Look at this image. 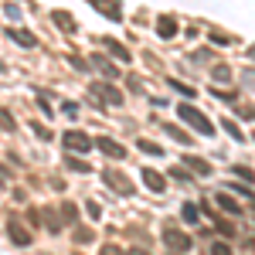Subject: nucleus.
<instances>
[{"mask_svg": "<svg viewBox=\"0 0 255 255\" xmlns=\"http://www.w3.org/2000/svg\"><path fill=\"white\" fill-rule=\"evenodd\" d=\"M177 113H180V119H187V123H191L194 129H201L204 136H211V133H215V126H211V123L204 119V113H197L194 106H187V102H184V106H180Z\"/></svg>", "mask_w": 255, "mask_h": 255, "instance_id": "nucleus-1", "label": "nucleus"}, {"mask_svg": "<svg viewBox=\"0 0 255 255\" xmlns=\"http://www.w3.org/2000/svg\"><path fill=\"white\" fill-rule=\"evenodd\" d=\"M61 143H65L72 153H89V150H92V139L85 136V133H79V129H68V133L61 136Z\"/></svg>", "mask_w": 255, "mask_h": 255, "instance_id": "nucleus-2", "label": "nucleus"}, {"mask_svg": "<svg viewBox=\"0 0 255 255\" xmlns=\"http://www.w3.org/2000/svg\"><path fill=\"white\" fill-rule=\"evenodd\" d=\"M163 238H167V245H170V249H177V252H187V249H191V238L184 235V232H177V228H167V232H163Z\"/></svg>", "mask_w": 255, "mask_h": 255, "instance_id": "nucleus-3", "label": "nucleus"}, {"mask_svg": "<svg viewBox=\"0 0 255 255\" xmlns=\"http://www.w3.org/2000/svg\"><path fill=\"white\" fill-rule=\"evenodd\" d=\"M7 235H10L14 245H31V232H24L20 221H7Z\"/></svg>", "mask_w": 255, "mask_h": 255, "instance_id": "nucleus-4", "label": "nucleus"}, {"mask_svg": "<svg viewBox=\"0 0 255 255\" xmlns=\"http://www.w3.org/2000/svg\"><path fill=\"white\" fill-rule=\"evenodd\" d=\"M92 92H96L102 102H109V106H119L123 99H119V92L113 89V85H92Z\"/></svg>", "mask_w": 255, "mask_h": 255, "instance_id": "nucleus-5", "label": "nucleus"}, {"mask_svg": "<svg viewBox=\"0 0 255 255\" xmlns=\"http://www.w3.org/2000/svg\"><path fill=\"white\" fill-rule=\"evenodd\" d=\"M143 184H146V187H150V191H163V187H167V180H163V177L157 174V170H150V167H146V170H143Z\"/></svg>", "mask_w": 255, "mask_h": 255, "instance_id": "nucleus-6", "label": "nucleus"}, {"mask_svg": "<svg viewBox=\"0 0 255 255\" xmlns=\"http://www.w3.org/2000/svg\"><path fill=\"white\" fill-rule=\"evenodd\" d=\"M157 31H160V38H174V34H177V20L174 17H160L157 20Z\"/></svg>", "mask_w": 255, "mask_h": 255, "instance_id": "nucleus-7", "label": "nucleus"}, {"mask_svg": "<svg viewBox=\"0 0 255 255\" xmlns=\"http://www.w3.org/2000/svg\"><path fill=\"white\" fill-rule=\"evenodd\" d=\"M96 146L102 150V153H109V157H119V160H123V146H116L113 139H106V136H102V139L96 143Z\"/></svg>", "mask_w": 255, "mask_h": 255, "instance_id": "nucleus-8", "label": "nucleus"}, {"mask_svg": "<svg viewBox=\"0 0 255 255\" xmlns=\"http://www.w3.org/2000/svg\"><path fill=\"white\" fill-rule=\"evenodd\" d=\"M215 201H218V208H221V211H228V215H238V204H235V201H232L228 194H218Z\"/></svg>", "mask_w": 255, "mask_h": 255, "instance_id": "nucleus-9", "label": "nucleus"}, {"mask_svg": "<svg viewBox=\"0 0 255 255\" xmlns=\"http://www.w3.org/2000/svg\"><path fill=\"white\" fill-rule=\"evenodd\" d=\"M106 180H109V187H119L123 194H129L133 187H129V180H123V177H116V174H106Z\"/></svg>", "mask_w": 255, "mask_h": 255, "instance_id": "nucleus-10", "label": "nucleus"}, {"mask_svg": "<svg viewBox=\"0 0 255 255\" xmlns=\"http://www.w3.org/2000/svg\"><path fill=\"white\" fill-rule=\"evenodd\" d=\"M187 167H191V170H197L201 177H208V174H211V167H208L204 160H197V157H187Z\"/></svg>", "mask_w": 255, "mask_h": 255, "instance_id": "nucleus-11", "label": "nucleus"}, {"mask_svg": "<svg viewBox=\"0 0 255 255\" xmlns=\"http://www.w3.org/2000/svg\"><path fill=\"white\" fill-rule=\"evenodd\" d=\"M106 48H109V51H113L119 61H129V51H126L123 44H116V41H106Z\"/></svg>", "mask_w": 255, "mask_h": 255, "instance_id": "nucleus-12", "label": "nucleus"}, {"mask_svg": "<svg viewBox=\"0 0 255 255\" xmlns=\"http://www.w3.org/2000/svg\"><path fill=\"white\" fill-rule=\"evenodd\" d=\"M180 215H184V221H191V225H194L197 218H201V211H197L194 204H184V211H180Z\"/></svg>", "mask_w": 255, "mask_h": 255, "instance_id": "nucleus-13", "label": "nucleus"}, {"mask_svg": "<svg viewBox=\"0 0 255 255\" xmlns=\"http://www.w3.org/2000/svg\"><path fill=\"white\" fill-rule=\"evenodd\" d=\"M14 41H17L20 48H34V38H31L27 31H17V34H14Z\"/></svg>", "mask_w": 255, "mask_h": 255, "instance_id": "nucleus-14", "label": "nucleus"}, {"mask_svg": "<svg viewBox=\"0 0 255 255\" xmlns=\"http://www.w3.org/2000/svg\"><path fill=\"white\" fill-rule=\"evenodd\" d=\"M65 163H68L72 170H79V174H89V167H85L82 160H75V157H68V160H65Z\"/></svg>", "mask_w": 255, "mask_h": 255, "instance_id": "nucleus-15", "label": "nucleus"}, {"mask_svg": "<svg viewBox=\"0 0 255 255\" xmlns=\"http://www.w3.org/2000/svg\"><path fill=\"white\" fill-rule=\"evenodd\" d=\"M55 24H58V27H68V31H72V27H75V24H72V17H68V14H55Z\"/></svg>", "mask_w": 255, "mask_h": 255, "instance_id": "nucleus-16", "label": "nucleus"}, {"mask_svg": "<svg viewBox=\"0 0 255 255\" xmlns=\"http://www.w3.org/2000/svg\"><path fill=\"white\" fill-rule=\"evenodd\" d=\"M225 133H228V136H235V139H242V129H238L235 123H228V119H225Z\"/></svg>", "mask_w": 255, "mask_h": 255, "instance_id": "nucleus-17", "label": "nucleus"}, {"mask_svg": "<svg viewBox=\"0 0 255 255\" xmlns=\"http://www.w3.org/2000/svg\"><path fill=\"white\" fill-rule=\"evenodd\" d=\"M211 255H232V249H228L225 242H215V249H211Z\"/></svg>", "mask_w": 255, "mask_h": 255, "instance_id": "nucleus-18", "label": "nucleus"}, {"mask_svg": "<svg viewBox=\"0 0 255 255\" xmlns=\"http://www.w3.org/2000/svg\"><path fill=\"white\" fill-rule=\"evenodd\" d=\"M167 129H170V136H174L177 143H184V146H187V136H184V133H180V129H177V126H167Z\"/></svg>", "mask_w": 255, "mask_h": 255, "instance_id": "nucleus-19", "label": "nucleus"}, {"mask_svg": "<svg viewBox=\"0 0 255 255\" xmlns=\"http://www.w3.org/2000/svg\"><path fill=\"white\" fill-rule=\"evenodd\" d=\"M3 14H7V17H10V20H17V17H20V10H17V7H14V3H7V7H3Z\"/></svg>", "mask_w": 255, "mask_h": 255, "instance_id": "nucleus-20", "label": "nucleus"}, {"mask_svg": "<svg viewBox=\"0 0 255 255\" xmlns=\"http://www.w3.org/2000/svg\"><path fill=\"white\" fill-rule=\"evenodd\" d=\"M139 146H143L146 153H163V146H157V143H139Z\"/></svg>", "mask_w": 255, "mask_h": 255, "instance_id": "nucleus-21", "label": "nucleus"}, {"mask_svg": "<svg viewBox=\"0 0 255 255\" xmlns=\"http://www.w3.org/2000/svg\"><path fill=\"white\" fill-rule=\"evenodd\" d=\"M174 89H177V92H180V96H187V99L194 96V89H187V85H180V82H174Z\"/></svg>", "mask_w": 255, "mask_h": 255, "instance_id": "nucleus-22", "label": "nucleus"}, {"mask_svg": "<svg viewBox=\"0 0 255 255\" xmlns=\"http://www.w3.org/2000/svg\"><path fill=\"white\" fill-rule=\"evenodd\" d=\"M235 174L242 177V180H252V177H255V174H249V170H245V167H235Z\"/></svg>", "mask_w": 255, "mask_h": 255, "instance_id": "nucleus-23", "label": "nucleus"}, {"mask_svg": "<svg viewBox=\"0 0 255 255\" xmlns=\"http://www.w3.org/2000/svg\"><path fill=\"white\" fill-rule=\"evenodd\" d=\"M102 255H123V252H119L116 245H106V249H102Z\"/></svg>", "mask_w": 255, "mask_h": 255, "instance_id": "nucleus-24", "label": "nucleus"}, {"mask_svg": "<svg viewBox=\"0 0 255 255\" xmlns=\"http://www.w3.org/2000/svg\"><path fill=\"white\" fill-rule=\"evenodd\" d=\"M129 255H150V252H143V249H136V252H129Z\"/></svg>", "mask_w": 255, "mask_h": 255, "instance_id": "nucleus-25", "label": "nucleus"}, {"mask_svg": "<svg viewBox=\"0 0 255 255\" xmlns=\"http://www.w3.org/2000/svg\"><path fill=\"white\" fill-rule=\"evenodd\" d=\"M252 58H255V48H252Z\"/></svg>", "mask_w": 255, "mask_h": 255, "instance_id": "nucleus-26", "label": "nucleus"}]
</instances>
